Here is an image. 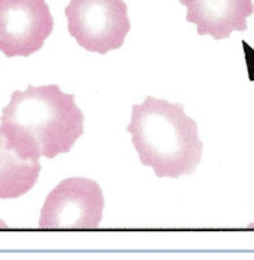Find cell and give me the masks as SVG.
<instances>
[{
	"instance_id": "6da1fadb",
	"label": "cell",
	"mask_w": 254,
	"mask_h": 260,
	"mask_svg": "<svg viewBox=\"0 0 254 260\" xmlns=\"http://www.w3.org/2000/svg\"><path fill=\"white\" fill-rule=\"evenodd\" d=\"M83 122L74 94L57 85L28 86L14 91L2 110L0 130L22 159L39 162L69 152L83 135Z\"/></svg>"
},
{
	"instance_id": "7a4b0ae2",
	"label": "cell",
	"mask_w": 254,
	"mask_h": 260,
	"mask_svg": "<svg viewBox=\"0 0 254 260\" xmlns=\"http://www.w3.org/2000/svg\"><path fill=\"white\" fill-rule=\"evenodd\" d=\"M140 162L156 177L178 179L194 173L203 155L198 125L179 103L147 97L133 105L127 126Z\"/></svg>"
},
{
	"instance_id": "3957f363",
	"label": "cell",
	"mask_w": 254,
	"mask_h": 260,
	"mask_svg": "<svg viewBox=\"0 0 254 260\" xmlns=\"http://www.w3.org/2000/svg\"><path fill=\"white\" fill-rule=\"evenodd\" d=\"M65 15L68 32L78 45L98 54L122 47L130 32L123 0H70Z\"/></svg>"
},
{
	"instance_id": "277c9868",
	"label": "cell",
	"mask_w": 254,
	"mask_h": 260,
	"mask_svg": "<svg viewBox=\"0 0 254 260\" xmlns=\"http://www.w3.org/2000/svg\"><path fill=\"white\" fill-rule=\"evenodd\" d=\"M104 206L98 183L69 177L46 197L38 225L43 230H93L100 227Z\"/></svg>"
},
{
	"instance_id": "5b68a950",
	"label": "cell",
	"mask_w": 254,
	"mask_h": 260,
	"mask_svg": "<svg viewBox=\"0 0 254 260\" xmlns=\"http://www.w3.org/2000/svg\"><path fill=\"white\" fill-rule=\"evenodd\" d=\"M54 28L45 0H0V51L28 57L39 51Z\"/></svg>"
},
{
	"instance_id": "8992f818",
	"label": "cell",
	"mask_w": 254,
	"mask_h": 260,
	"mask_svg": "<svg viewBox=\"0 0 254 260\" xmlns=\"http://www.w3.org/2000/svg\"><path fill=\"white\" fill-rule=\"evenodd\" d=\"M187 7V21L198 26L199 35L215 40L234 30H247V17L254 13L253 0H179Z\"/></svg>"
},
{
	"instance_id": "52a82bcc",
	"label": "cell",
	"mask_w": 254,
	"mask_h": 260,
	"mask_svg": "<svg viewBox=\"0 0 254 260\" xmlns=\"http://www.w3.org/2000/svg\"><path fill=\"white\" fill-rule=\"evenodd\" d=\"M39 162L22 159L0 130V200H14L35 187L39 177Z\"/></svg>"
},
{
	"instance_id": "ba28073f",
	"label": "cell",
	"mask_w": 254,
	"mask_h": 260,
	"mask_svg": "<svg viewBox=\"0 0 254 260\" xmlns=\"http://www.w3.org/2000/svg\"><path fill=\"white\" fill-rule=\"evenodd\" d=\"M7 227H9V225L6 224L5 221H2V220H0V229H7Z\"/></svg>"
}]
</instances>
